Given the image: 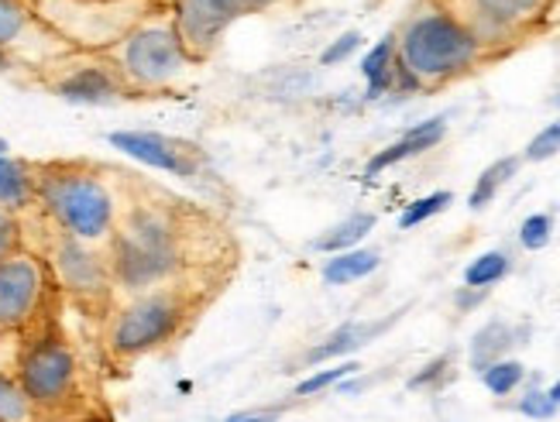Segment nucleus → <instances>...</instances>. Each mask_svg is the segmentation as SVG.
<instances>
[{"label": "nucleus", "mask_w": 560, "mask_h": 422, "mask_svg": "<svg viewBox=\"0 0 560 422\" xmlns=\"http://www.w3.org/2000/svg\"><path fill=\"white\" fill-rule=\"evenodd\" d=\"M489 292H492V289H468V285H460V289L454 292V306H457L460 313H471V309H478L485 300H489Z\"/></svg>", "instance_id": "nucleus-34"}, {"label": "nucleus", "mask_w": 560, "mask_h": 422, "mask_svg": "<svg viewBox=\"0 0 560 422\" xmlns=\"http://www.w3.org/2000/svg\"><path fill=\"white\" fill-rule=\"evenodd\" d=\"M361 32H348V35H340V38H334L324 52H320V66H340V62H348L358 48H361Z\"/></svg>", "instance_id": "nucleus-32"}, {"label": "nucleus", "mask_w": 560, "mask_h": 422, "mask_svg": "<svg viewBox=\"0 0 560 422\" xmlns=\"http://www.w3.org/2000/svg\"><path fill=\"white\" fill-rule=\"evenodd\" d=\"M520 165H523V155H505V159L492 162V165L478 176V183H475V189H471V196H468V207L478 213V210H485L489 203H495V196L516 179Z\"/></svg>", "instance_id": "nucleus-22"}, {"label": "nucleus", "mask_w": 560, "mask_h": 422, "mask_svg": "<svg viewBox=\"0 0 560 422\" xmlns=\"http://www.w3.org/2000/svg\"><path fill=\"white\" fill-rule=\"evenodd\" d=\"M296 4L303 0H168V14H173L186 56L200 66L217 52L231 24Z\"/></svg>", "instance_id": "nucleus-10"}, {"label": "nucleus", "mask_w": 560, "mask_h": 422, "mask_svg": "<svg viewBox=\"0 0 560 422\" xmlns=\"http://www.w3.org/2000/svg\"><path fill=\"white\" fill-rule=\"evenodd\" d=\"M213 300V292H203L189 282L159 285L149 292L117 300L107 319L101 323V343L110 364H131L149 357L162 347L176 343L189 333L200 309Z\"/></svg>", "instance_id": "nucleus-4"}, {"label": "nucleus", "mask_w": 560, "mask_h": 422, "mask_svg": "<svg viewBox=\"0 0 560 422\" xmlns=\"http://www.w3.org/2000/svg\"><path fill=\"white\" fill-rule=\"evenodd\" d=\"M454 357L451 354H441V357H433L430 364H423L420 371H417V375H412L409 378V388L412 391H441L447 382H451V375H454Z\"/></svg>", "instance_id": "nucleus-27"}, {"label": "nucleus", "mask_w": 560, "mask_h": 422, "mask_svg": "<svg viewBox=\"0 0 560 422\" xmlns=\"http://www.w3.org/2000/svg\"><path fill=\"white\" fill-rule=\"evenodd\" d=\"M509 268H513V258H509L505 251H485L465 268V285L468 289H492L509 276Z\"/></svg>", "instance_id": "nucleus-24"}, {"label": "nucleus", "mask_w": 560, "mask_h": 422, "mask_svg": "<svg viewBox=\"0 0 560 422\" xmlns=\"http://www.w3.org/2000/svg\"><path fill=\"white\" fill-rule=\"evenodd\" d=\"M21 247H24V227H21V216L0 210V261L11 258L14 251H21Z\"/></svg>", "instance_id": "nucleus-31"}, {"label": "nucleus", "mask_w": 560, "mask_h": 422, "mask_svg": "<svg viewBox=\"0 0 560 422\" xmlns=\"http://www.w3.org/2000/svg\"><path fill=\"white\" fill-rule=\"evenodd\" d=\"M478 378L495 399H505V395H513L526 385V364L516 357H505V361H495L492 367H485Z\"/></svg>", "instance_id": "nucleus-23"}, {"label": "nucleus", "mask_w": 560, "mask_h": 422, "mask_svg": "<svg viewBox=\"0 0 560 422\" xmlns=\"http://www.w3.org/2000/svg\"><path fill=\"white\" fill-rule=\"evenodd\" d=\"M378 216L375 213H351L348 220L334 223L327 234H320L313 241V251H324V255H340V251H351L358 247L364 237L375 231Z\"/></svg>", "instance_id": "nucleus-21"}, {"label": "nucleus", "mask_w": 560, "mask_h": 422, "mask_svg": "<svg viewBox=\"0 0 560 422\" xmlns=\"http://www.w3.org/2000/svg\"><path fill=\"white\" fill-rule=\"evenodd\" d=\"M21 227H24V247L35 251L48 265V271H52V279L62 292V303L96 323H104L117 303L107 247H93L56 231L38 210L24 213Z\"/></svg>", "instance_id": "nucleus-5"}, {"label": "nucleus", "mask_w": 560, "mask_h": 422, "mask_svg": "<svg viewBox=\"0 0 560 422\" xmlns=\"http://www.w3.org/2000/svg\"><path fill=\"white\" fill-rule=\"evenodd\" d=\"M0 210L14 216L35 210V162L0 155Z\"/></svg>", "instance_id": "nucleus-17"}, {"label": "nucleus", "mask_w": 560, "mask_h": 422, "mask_svg": "<svg viewBox=\"0 0 560 422\" xmlns=\"http://www.w3.org/2000/svg\"><path fill=\"white\" fill-rule=\"evenodd\" d=\"M547 21H560V0H550L547 4Z\"/></svg>", "instance_id": "nucleus-35"}, {"label": "nucleus", "mask_w": 560, "mask_h": 422, "mask_svg": "<svg viewBox=\"0 0 560 422\" xmlns=\"http://www.w3.org/2000/svg\"><path fill=\"white\" fill-rule=\"evenodd\" d=\"M557 107H560V93H557Z\"/></svg>", "instance_id": "nucleus-37"}, {"label": "nucleus", "mask_w": 560, "mask_h": 422, "mask_svg": "<svg viewBox=\"0 0 560 422\" xmlns=\"http://www.w3.org/2000/svg\"><path fill=\"white\" fill-rule=\"evenodd\" d=\"M557 402L547 395V388H540V385H529L523 395H520V402H516V412L520 415H526V419H537V422H547V419H553L557 415Z\"/></svg>", "instance_id": "nucleus-28"}, {"label": "nucleus", "mask_w": 560, "mask_h": 422, "mask_svg": "<svg viewBox=\"0 0 560 422\" xmlns=\"http://www.w3.org/2000/svg\"><path fill=\"white\" fill-rule=\"evenodd\" d=\"M553 155H560V117L550 120L540 134H533V141L526 144V152H523V162H547Z\"/></svg>", "instance_id": "nucleus-30"}, {"label": "nucleus", "mask_w": 560, "mask_h": 422, "mask_svg": "<svg viewBox=\"0 0 560 422\" xmlns=\"http://www.w3.org/2000/svg\"><path fill=\"white\" fill-rule=\"evenodd\" d=\"M485 45V52L516 45L547 21L550 0H436Z\"/></svg>", "instance_id": "nucleus-11"}, {"label": "nucleus", "mask_w": 560, "mask_h": 422, "mask_svg": "<svg viewBox=\"0 0 560 422\" xmlns=\"http://www.w3.org/2000/svg\"><path fill=\"white\" fill-rule=\"evenodd\" d=\"M35 210L69 237L110 247L120 216V172L90 159L35 162Z\"/></svg>", "instance_id": "nucleus-2"}, {"label": "nucleus", "mask_w": 560, "mask_h": 422, "mask_svg": "<svg viewBox=\"0 0 560 422\" xmlns=\"http://www.w3.org/2000/svg\"><path fill=\"white\" fill-rule=\"evenodd\" d=\"M0 422H38L18 378V337H0Z\"/></svg>", "instance_id": "nucleus-16"}, {"label": "nucleus", "mask_w": 560, "mask_h": 422, "mask_svg": "<svg viewBox=\"0 0 560 422\" xmlns=\"http://www.w3.org/2000/svg\"><path fill=\"white\" fill-rule=\"evenodd\" d=\"M451 203H454V192H447V189H436V192L423 196V200H412V203L402 210V216H399V227H402V231L420 227V223L433 220L436 213H444Z\"/></svg>", "instance_id": "nucleus-26"}, {"label": "nucleus", "mask_w": 560, "mask_h": 422, "mask_svg": "<svg viewBox=\"0 0 560 422\" xmlns=\"http://www.w3.org/2000/svg\"><path fill=\"white\" fill-rule=\"evenodd\" d=\"M447 134V117H430L423 124H417V128H409L399 141H393L388 148H382L378 155L369 159V165H364V176H382L385 168H393L399 162H409V159H417L423 152H430V148H436L444 141Z\"/></svg>", "instance_id": "nucleus-15"}, {"label": "nucleus", "mask_w": 560, "mask_h": 422, "mask_svg": "<svg viewBox=\"0 0 560 422\" xmlns=\"http://www.w3.org/2000/svg\"><path fill=\"white\" fill-rule=\"evenodd\" d=\"M18 378L38 422H77L90 412V378L62 313L18 337Z\"/></svg>", "instance_id": "nucleus-3"}, {"label": "nucleus", "mask_w": 560, "mask_h": 422, "mask_svg": "<svg viewBox=\"0 0 560 422\" xmlns=\"http://www.w3.org/2000/svg\"><path fill=\"white\" fill-rule=\"evenodd\" d=\"M393 66H396V35H385L375 48H369L361 59V77L369 80V101H382L393 93Z\"/></svg>", "instance_id": "nucleus-19"}, {"label": "nucleus", "mask_w": 560, "mask_h": 422, "mask_svg": "<svg viewBox=\"0 0 560 422\" xmlns=\"http://www.w3.org/2000/svg\"><path fill=\"white\" fill-rule=\"evenodd\" d=\"M107 255L117 300L189 282L192 234L186 207L120 176V216Z\"/></svg>", "instance_id": "nucleus-1"}, {"label": "nucleus", "mask_w": 560, "mask_h": 422, "mask_svg": "<svg viewBox=\"0 0 560 422\" xmlns=\"http://www.w3.org/2000/svg\"><path fill=\"white\" fill-rule=\"evenodd\" d=\"M289 406H269V409H245V412H234L224 422H279L285 415Z\"/></svg>", "instance_id": "nucleus-33"}, {"label": "nucleus", "mask_w": 560, "mask_h": 422, "mask_svg": "<svg viewBox=\"0 0 560 422\" xmlns=\"http://www.w3.org/2000/svg\"><path fill=\"white\" fill-rule=\"evenodd\" d=\"M402 319V309H396L393 316L385 319H351L345 327H337L334 333H327L316 347L303 354V364L306 367H316V364H327V361H348L351 354H358L361 347H369L372 340H378L382 333H388Z\"/></svg>", "instance_id": "nucleus-14"}, {"label": "nucleus", "mask_w": 560, "mask_h": 422, "mask_svg": "<svg viewBox=\"0 0 560 422\" xmlns=\"http://www.w3.org/2000/svg\"><path fill=\"white\" fill-rule=\"evenodd\" d=\"M547 395H550V399H553V402L560 406V378H557V382H553V385L547 388Z\"/></svg>", "instance_id": "nucleus-36"}, {"label": "nucleus", "mask_w": 560, "mask_h": 422, "mask_svg": "<svg viewBox=\"0 0 560 422\" xmlns=\"http://www.w3.org/2000/svg\"><path fill=\"white\" fill-rule=\"evenodd\" d=\"M396 59L420 80L423 90H433L468 77L489 59V52L465 24L433 0L406 21L402 35H396Z\"/></svg>", "instance_id": "nucleus-6"}, {"label": "nucleus", "mask_w": 560, "mask_h": 422, "mask_svg": "<svg viewBox=\"0 0 560 422\" xmlns=\"http://www.w3.org/2000/svg\"><path fill=\"white\" fill-rule=\"evenodd\" d=\"M120 80V86L128 90V96H149V93H165L173 90L186 72L197 66L176 35L173 14L168 4L155 11L152 17H144L141 24L110 45L107 52H96Z\"/></svg>", "instance_id": "nucleus-7"}, {"label": "nucleus", "mask_w": 560, "mask_h": 422, "mask_svg": "<svg viewBox=\"0 0 560 422\" xmlns=\"http://www.w3.org/2000/svg\"><path fill=\"white\" fill-rule=\"evenodd\" d=\"M550 237H553V216L550 213H533L523 220L520 244L526 247V251H544V247L550 244Z\"/></svg>", "instance_id": "nucleus-29"}, {"label": "nucleus", "mask_w": 560, "mask_h": 422, "mask_svg": "<svg viewBox=\"0 0 560 422\" xmlns=\"http://www.w3.org/2000/svg\"><path fill=\"white\" fill-rule=\"evenodd\" d=\"M72 48L48 32L24 0H0V69H32L38 80Z\"/></svg>", "instance_id": "nucleus-12"}, {"label": "nucleus", "mask_w": 560, "mask_h": 422, "mask_svg": "<svg viewBox=\"0 0 560 422\" xmlns=\"http://www.w3.org/2000/svg\"><path fill=\"white\" fill-rule=\"evenodd\" d=\"M382 255L375 247H351V251H340L324 265V282L327 285H351L358 279H369L372 271H378Z\"/></svg>", "instance_id": "nucleus-20"}, {"label": "nucleus", "mask_w": 560, "mask_h": 422, "mask_svg": "<svg viewBox=\"0 0 560 422\" xmlns=\"http://www.w3.org/2000/svg\"><path fill=\"white\" fill-rule=\"evenodd\" d=\"M48 32L72 52H107L135 24L162 11L168 0H24Z\"/></svg>", "instance_id": "nucleus-8"}, {"label": "nucleus", "mask_w": 560, "mask_h": 422, "mask_svg": "<svg viewBox=\"0 0 560 422\" xmlns=\"http://www.w3.org/2000/svg\"><path fill=\"white\" fill-rule=\"evenodd\" d=\"M358 371H361L358 361H340L334 367H320V371H313L310 378H303L296 388H292V395H296V399H313V395H320L327 388H337L345 378L358 375Z\"/></svg>", "instance_id": "nucleus-25"}, {"label": "nucleus", "mask_w": 560, "mask_h": 422, "mask_svg": "<svg viewBox=\"0 0 560 422\" xmlns=\"http://www.w3.org/2000/svg\"><path fill=\"white\" fill-rule=\"evenodd\" d=\"M516 343H523V340H520V330L513 327V323L489 319L471 337V347H468V364H471V371H478V375H481V371L492 367L495 361H505L509 354H513Z\"/></svg>", "instance_id": "nucleus-18"}, {"label": "nucleus", "mask_w": 560, "mask_h": 422, "mask_svg": "<svg viewBox=\"0 0 560 422\" xmlns=\"http://www.w3.org/2000/svg\"><path fill=\"white\" fill-rule=\"evenodd\" d=\"M62 292L48 265L21 247L0 261V337H21L42 319L62 313Z\"/></svg>", "instance_id": "nucleus-9"}, {"label": "nucleus", "mask_w": 560, "mask_h": 422, "mask_svg": "<svg viewBox=\"0 0 560 422\" xmlns=\"http://www.w3.org/2000/svg\"><path fill=\"white\" fill-rule=\"evenodd\" d=\"M114 144L125 148L128 155H135L144 165H155L162 172H173V176L192 179L203 168V152L197 144L179 141V138H165V134H114Z\"/></svg>", "instance_id": "nucleus-13"}]
</instances>
